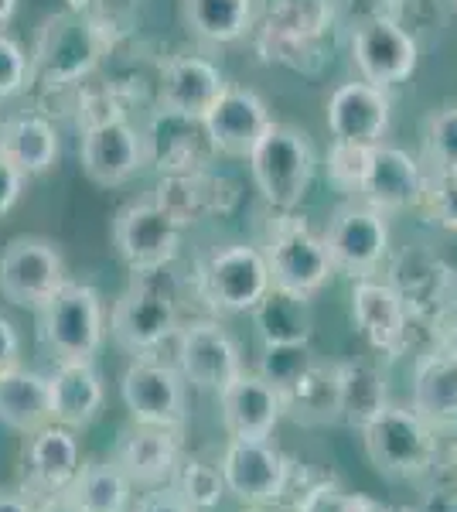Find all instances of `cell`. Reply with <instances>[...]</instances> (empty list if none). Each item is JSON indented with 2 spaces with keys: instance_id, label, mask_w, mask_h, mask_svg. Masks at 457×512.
Returning a JSON list of instances; mask_svg holds the SVG:
<instances>
[{
  "instance_id": "1",
  "label": "cell",
  "mask_w": 457,
  "mask_h": 512,
  "mask_svg": "<svg viewBox=\"0 0 457 512\" xmlns=\"http://www.w3.org/2000/svg\"><path fill=\"white\" fill-rule=\"evenodd\" d=\"M362 448L369 465L386 478L413 482L437 461V431L413 407H386L362 427Z\"/></svg>"
},
{
  "instance_id": "2",
  "label": "cell",
  "mask_w": 457,
  "mask_h": 512,
  "mask_svg": "<svg viewBox=\"0 0 457 512\" xmlns=\"http://www.w3.org/2000/svg\"><path fill=\"white\" fill-rule=\"evenodd\" d=\"M38 315V342L55 362H96L106 342L103 297L89 284H65Z\"/></svg>"
},
{
  "instance_id": "3",
  "label": "cell",
  "mask_w": 457,
  "mask_h": 512,
  "mask_svg": "<svg viewBox=\"0 0 457 512\" xmlns=\"http://www.w3.org/2000/svg\"><path fill=\"white\" fill-rule=\"evenodd\" d=\"M314 151L304 130L290 123H270L249 151V171L273 209H297L314 181Z\"/></svg>"
},
{
  "instance_id": "4",
  "label": "cell",
  "mask_w": 457,
  "mask_h": 512,
  "mask_svg": "<svg viewBox=\"0 0 457 512\" xmlns=\"http://www.w3.org/2000/svg\"><path fill=\"white\" fill-rule=\"evenodd\" d=\"M103 45L93 28V21L76 11H62L41 21L35 38V59H31V76L41 86H72L86 79L96 69Z\"/></svg>"
},
{
  "instance_id": "5",
  "label": "cell",
  "mask_w": 457,
  "mask_h": 512,
  "mask_svg": "<svg viewBox=\"0 0 457 512\" xmlns=\"http://www.w3.org/2000/svg\"><path fill=\"white\" fill-rule=\"evenodd\" d=\"M65 284V256L52 239L14 236L0 253V297L14 308H45Z\"/></svg>"
},
{
  "instance_id": "6",
  "label": "cell",
  "mask_w": 457,
  "mask_h": 512,
  "mask_svg": "<svg viewBox=\"0 0 457 512\" xmlns=\"http://www.w3.org/2000/svg\"><path fill=\"white\" fill-rule=\"evenodd\" d=\"M113 246L137 277H154L181 250V222L157 198L130 202L113 219Z\"/></svg>"
},
{
  "instance_id": "7",
  "label": "cell",
  "mask_w": 457,
  "mask_h": 512,
  "mask_svg": "<svg viewBox=\"0 0 457 512\" xmlns=\"http://www.w3.org/2000/svg\"><path fill=\"white\" fill-rule=\"evenodd\" d=\"M263 256H267L273 291L304 297V301H311L335 274L324 239L314 236L307 222L297 216H284L273 226L270 246Z\"/></svg>"
},
{
  "instance_id": "8",
  "label": "cell",
  "mask_w": 457,
  "mask_h": 512,
  "mask_svg": "<svg viewBox=\"0 0 457 512\" xmlns=\"http://www.w3.org/2000/svg\"><path fill=\"white\" fill-rule=\"evenodd\" d=\"M324 250L331 256V267L342 270L352 280L372 277L389 256V222L386 212L372 209L369 202H345L335 209L324 229Z\"/></svg>"
},
{
  "instance_id": "9",
  "label": "cell",
  "mask_w": 457,
  "mask_h": 512,
  "mask_svg": "<svg viewBox=\"0 0 457 512\" xmlns=\"http://www.w3.org/2000/svg\"><path fill=\"white\" fill-rule=\"evenodd\" d=\"M178 308L171 294L151 284V277H140L127 287L113 304L110 335L123 352L144 359L161 349L168 338L178 335Z\"/></svg>"
},
{
  "instance_id": "10",
  "label": "cell",
  "mask_w": 457,
  "mask_h": 512,
  "mask_svg": "<svg viewBox=\"0 0 457 512\" xmlns=\"http://www.w3.org/2000/svg\"><path fill=\"white\" fill-rule=\"evenodd\" d=\"M198 284H202V297L209 301V308L219 315H246L273 287L267 256L246 243L212 253Z\"/></svg>"
},
{
  "instance_id": "11",
  "label": "cell",
  "mask_w": 457,
  "mask_h": 512,
  "mask_svg": "<svg viewBox=\"0 0 457 512\" xmlns=\"http://www.w3.org/2000/svg\"><path fill=\"white\" fill-rule=\"evenodd\" d=\"M219 468L222 478H226V492L236 495L243 506L280 502L290 485V475H294V461L277 444H270V437H263V441L229 437Z\"/></svg>"
},
{
  "instance_id": "12",
  "label": "cell",
  "mask_w": 457,
  "mask_h": 512,
  "mask_svg": "<svg viewBox=\"0 0 457 512\" xmlns=\"http://www.w3.org/2000/svg\"><path fill=\"white\" fill-rule=\"evenodd\" d=\"M120 396L127 414L134 417V424L164 427V431H181L185 427V379H181L178 369L164 366L151 355L130 362L120 379Z\"/></svg>"
},
{
  "instance_id": "13",
  "label": "cell",
  "mask_w": 457,
  "mask_h": 512,
  "mask_svg": "<svg viewBox=\"0 0 457 512\" xmlns=\"http://www.w3.org/2000/svg\"><path fill=\"white\" fill-rule=\"evenodd\" d=\"M178 373L205 393H219L243 373V352L219 321H188L178 328Z\"/></svg>"
},
{
  "instance_id": "14",
  "label": "cell",
  "mask_w": 457,
  "mask_h": 512,
  "mask_svg": "<svg viewBox=\"0 0 457 512\" xmlns=\"http://www.w3.org/2000/svg\"><path fill=\"white\" fill-rule=\"evenodd\" d=\"M352 59L359 65L362 82L389 89L417 72V38L389 14H372L352 35Z\"/></svg>"
},
{
  "instance_id": "15",
  "label": "cell",
  "mask_w": 457,
  "mask_h": 512,
  "mask_svg": "<svg viewBox=\"0 0 457 512\" xmlns=\"http://www.w3.org/2000/svg\"><path fill=\"white\" fill-rule=\"evenodd\" d=\"M389 284L403 297L413 321H444L457 304V270L427 250H403L389 267Z\"/></svg>"
},
{
  "instance_id": "16",
  "label": "cell",
  "mask_w": 457,
  "mask_h": 512,
  "mask_svg": "<svg viewBox=\"0 0 457 512\" xmlns=\"http://www.w3.org/2000/svg\"><path fill=\"white\" fill-rule=\"evenodd\" d=\"M82 468V451L76 431L62 424H45L41 431L28 434L21 451V489L35 502L58 495L72 485Z\"/></svg>"
},
{
  "instance_id": "17",
  "label": "cell",
  "mask_w": 457,
  "mask_h": 512,
  "mask_svg": "<svg viewBox=\"0 0 457 512\" xmlns=\"http://www.w3.org/2000/svg\"><path fill=\"white\" fill-rule=\"evenodd\" d=\"M352 318L369 349L382 352L386 359H400L410 349V311L393 284H382L376 277L352 280Z\"/></svg>"
},
{
  "instance_id": "18",
  "label": "cell",
  "mask_w": 457,
  "mask_h": 512,
  "mask_svg": "<svg viewBox=\"0 0 457 512\" xmlns=\"http://www.w3.org/2000/svg\"><path fill=\"white\" fill-rule=\"evenodd\" d=\"M82 171L99 188H116L137 175L144 164V137L123 117L89 123L82 137Z\"/></svg>"
},
{
  "instance_id": "19",
  "label": "cell",
  "mask_w": 457,
  "mask_h": 512,
  "mask_svg": "<svg viewBox=\"0 0 457 512\" xmlns=\"http://www.w3.org/2000/svg\"><path fill=\"white\" fill-rule=\"evenodd\" d=\"M215 154L219 151L212 147L205 120L157 110L151 134L144 140V161L151 158L161 175H195L209 168Z\"/></svg>"
},
{
  "instance_id": "20",
  "label": "cell",
  "mask_w": 457,
  "mask_h": 512,
  "mask_svg": "<svg viewBox=\"0 0 457 512\" xmlns=\"http://www.w3.org/2000/svg\"><path fill=\"white\" fill-rule=\"evenodd\" d=\"M222 427L239 441H263L277 431L284 417V396L260 373H239L226 390H219Z\"/></svg>"
},
{
  "instance_id": "21",
  "label": "cell",
  "mask_w": 457,
  "mask_h": 512,
  "mask_svg": "<svg viewBox=\"0 0 457 512\" xmlns=\"http://www.w3.org/2000/svg\"><path fill=\"white\" fill-rule=\"evenodd\" d=\"M226 86L229 82L219 72V65H212L209 59H198V55H178V59L164 62L161 69L157 110L205 120L212 106L219 103V96L226 93Z\"/></svg>"
},
{
  "instance_id": "22",
  "label": "cell",
  "mask_w": 457,
  "mask_h": 512,
  "mask_svg": "<svg viewBox=\"0 0 457 512\" xmlns=\"http://www.w3.org/2000/svg\"><path fill=\"white\" fill-rule=\"evenodd\" d=\"M331 24L328 0H270L263 38L270 41V59L304 65V55L318 52V41Z\"/></svg>"
},
{
  "instance_id": "23",
  "label": "cell",
  "mask_w": 457,
  "mask_h": 512,
  "mask_svg": "<svg viewBox=\"0 0 457 512\" xmlns=\"http://www.w3.org/2000/svg\"><path fill=\"white\" fill-rule=\"evenodd\" d=\"M328 130L342 144L379 147L389 130V99L369 82H345L328 99Z\"/></svg>"
},
{
  "instance_id": "24",
  "label": "cell",
  "mask_w": 457,
  "mask_h": 512,
  "mask_svg": "<svg viewBox=\"0 0 457 512\" xmlns=\"http://www.w3.org/2000/svg\"><path fill=\"white\" fill-rule=\"evenodd\" d=\"M267 103L243 86H226V93L219 96V103L205 117V130L212 137V147L229 158H249V151L256 147V140L263 137V130L270 127Z\"/></svg>"
},
{
  "instance_id": "25",
  "label": "cell",
  "mask_w": 457,
  "mask_h": 512,
  "mask_svg": "<svg viewBox=\"0 0 457 512\" xmlns=\"http://www.w3.org/2000/svg\"><path fill=\"white\" fill-rule=\"evenodd\" d=\"M106 386L96 373L93 362H55L48 373V407L52 424H62L69 431H82L103 414Z\"/></svg>"
},
{
  "instance_id": "26",
  "label": "cell",
  "mask_w": 457,
  "mask_h": 512,
  "mask_svg": "<svg viewBox=\"0 0 457 512\" xmlns=\"http://www.w3.org/2000/svg\"><path fill=\"white\" fill-rule=\"evenodd\" d=\"M113 461L134 485H144V489L168 485L181 465L178 431L134 424V431H127L116 444Z\"/></svg>"
},
{
  "instance_id": "27",
  "label": "cell",
  "mask_w": 457,
  "mask_h": 512,
  "mask_svg": "<svg viewBox=\"0 0 457 512\" xmlns=\"http://www.w3.org/2000/svg\"><path fill=\"white\" fill-rule=\"evenodd\" d=\"M359 195L379 212L413 209V205H420L423 195L420 164L406 151H400V147H372V164Z\"/></svg>"
},
{
  "instance_id": "28",
  "label": "cell",
  "mask_w": 457,
  "mask_h": 512,
  "mask_svg": "<svg viewBox=\"0 0 457 512\" xmlns=\"http://www.w3.org/2000/svg\"><path fill=\"white\" fill-rule=\"evenodd\" d=\"M417 414L430 427L451 431L457 427V362L444 352L420 355L417 369H413V403Z\"/></svg>"
},
{
  "instance_id": "29",
  "label": "cell",
  "mask_w": 457,
  "mask_h": 512,
  "mask_svg": "<svg viewBox=\"0 0 457 512\" xmlns=\"http://www.w3.org/2000/svg\"><path fill=\"white\" fill-rule=\"evenodd\" d=\"M0 424L18 434H35L52 424L48 407V376L38 369H24L21 362L0 373Z\"/></svg>"
},
{
  "instance_id": "30",
  "label": "cell",
  "mask_w": 457,
  "mask_h": 512,
  "mask_svg": "<svg viewBox=\"0 0 457 512\" xmlns=\"http://www.w3.org/2000/svg\"><path fill=\"white\" fill-rule=\"evenodd\" d=\"M157 202L185 226V222H198L212 212L232 209L236 192L229 181L212 178L209 171H195V175H164L157 185Z\"/></svg>"
},
{
  "instance_id": "31",
  "label": "cell",
  "mask_w": 457,
  "mask_h": 512,
  "mask_svg": "<svg viewBox=\"0 0 457 512\" xmlns=\"http://www.w3.org/2000/svg\"><path fill=\"white\" fill-rule=\"evenodd\" d=\"M0 154L24 178H38L58 161V134L45 117H14L0 123Z\"/></svg>"
},
{
  "instance_id": "32",
  "label": "cell",
  "mask_w": 457,
  "mask_h": 512,
  "mask_svg": "<svg viewBox=\"0 0 457 512\" xmlns=\"http://www.w3.org/2000/svg\"><path fill=\"white\" fill-rule=\"evenodd\" d=\"M335 379H338V420L355 427V431H362L389 403L386 376L372 362L362 359L335 362Z\"/></svg>"
},
{
  "instance_id": "33",
  "label": "cell",
  "mask_w": 457,
  "mask_h": 512,
  "mask_svg": "<svg viewBox=\"0 0 457 512\" xmlns=\"http://www.w3.org/2000/svg\"><path fill=\"white\" fill-rule=\"evenodd\" d=\"M65 492L82 512H130L134 506V482L113 458L82 465Z\"/></svg>"
},
{
  "instance_id": "34",
  "label": "cell",
  "mask_w": 457,
  "mask_h": 512,
  "mask_svg": "<svg viewBox=\"0 0 457 512\" xmlns=\"http://www.w3.org/2000/svg\"><path fill=\"white\" fill-rule=\"evenodd\" d=\"M181 18L205 45H229L253 24V0H181Z\"/></svg>"
},
{
  "instance_id": "35",
  "label": "cell",
  "mask_w": 457,
  "mask_h": 512,
  "mask_svg": "<svg viewBox=\"0 0 457 512\" xmlns=\"http://www.w3.org/2000/svg\"><path fill=\"white\" fill-rule=\"evenodd\" d=\"M284 414L301 424H338L335 362H311V369L284 393Z\"/></svg>"
},
{
  "instance_id": "36",
  "label": "cell",
  "mask_w": 457,
  "mask_h": 512,
  "mask_svg": "<svg viewBox=\"0 0 457 512\" xmlns=\"http://www.w3.org/2000/svg\"><path fill=\"white\" fill-rule=\"evenodd\" d=\"M256 328H260L263 345H294V342H311L314 318H311V301L284 291H273L263 297L253 308Z\"/></svg>"
},
{
  "instance_id": "37",
  "label": "cell",
  "mask_w": 457,
  "mask_h": 512,
  "mask_svg": "<svg viewBox=\"0 0 457 512\" xmlns=\"http://www.w3.org/2000/svg\"><path fill=\"white\" fill-rule=\"evenodd\" d=\"M171 485L185 495V499L198 512L215 509L222 502V495H226V478H222V468L212 465V461H202V458H181V465H178V472H174Z\"/></svg>"
},
{
  "instance_id": "38",
  "label": "cell",
  "mask_w": 457,
  "mask_h": 512,
  "mask_svg": "<svg viewBox=\"0 0 457 512\" xmlns=\"http://www.w3.org/2000/svg\"><path fill=\"white\" fill-rule=\"evenodd\" d=\"M318 355L311 352L307 342H294V345H263V359H260V376L267 379L270 386H277V393L284 396L290 386L301 379L311 362Z\"/></svg>"
},
{
  "instance_id": "39",
  "label": "cell",
  "mask_w": 457,
  "mask_h": 512,
  "mask_svg": "<svg viewBox=\"0 0 457 512\" xmlns=\"http://www.w3.org/2000/svg\"><path fill=\"white\" fill-rule=\"evenodd\" d=\"M420 209L434 226L457 233V171H430V175H423Z\"/></svg>"
},
{
  "instance_id": "40",
  "label": "cell",
  "mask_w": 457,
  "mask_h": 512,
  "mask_svg": "<svg viewBox=\"0 0 457 512\" xmlns=\"http://www.w3.org/2000/svg\"><path fill=\"white\" fill-rule=\"evenodd\" d=\"M427 161L434 171H457V103L430 113L427 120Z\"/></svg>"
},
{
  "instance_id": "41",
  "label": "cell",
  "mask_w": 457,
  "mask_h": 512,
  "mask_svg": "<svg viewBox=\"0 0 457 512\" xmlns=\"http://www.w3.org/2000/svg\"><path fill=\"white\" fill-rule=\"evenodd\" d=\"M369 164H372V147L335 140L328 151V181L335 188H342V192H362Z\"/></svg>"
},
{
  "instance_id": "42",
  "label": "cell",
  "mask_w": 457,
  "mask_h": 512,
  "mask_svg": "<svg viewBox=\"0 0 457 512\" xmlns=\"http://www.w3.org/2000/svg\"><path fill=\"white\" fill-rule=\"evenodd\" d=\"M31 79V62L11 35L0 31V99L18 96Z\"/></svg>"
},
{
  "instance_id": "43",
  "label": "cell",
  "mask_w": 457,
  "mask_h": 512,
  "mask_svg": "<svg viewBox=\"0 0 457 512\" xmlns=\"http://www.w3.org/2000/svg\"><path fill=\"white\" fill-rule=\"evenodd\" d=\"M130 512H198V509L168 482V485H154L151 492L140 495L134 506H130Z\"/></svg>"
},
{
  "instance_id": "44",
  "label": "cell",
  "mask_w": 457,
  "mask_h": 512,
  "mask_svg": "<svg viewBox=\"0 0 457 512\" xmlns=\"http://www.w3.org/2000/svg\"><path fill=\"white\" fill-rule=\"evenodd\" d=\"M21 188H24V175L4 158V154H0V219H4L14 205H18Z\"/></svg>"
},
{
  "instance_id": "45",
  "label": "cell",
  "mask_w": 457,
  "mask_h": 512,
  "mask_svg": "<svg viewBox=\"0 0 457 512\" xmlns=\"http://www.w3.org/2000/svg\"><path fill=\"white\" fill-rule=\"evenodd\" d=\"M21 362V335L11 318L0 315V373Z\"/></svg>"
},
{
  "instance_id": "46",
  "label": "cell",
  "mask_w": 457,
  "mask_h": 512,
  "mask_svg": "<svg viewBox=\"0 0 457 512\" xmlns=\"http://www.w3.org/2000/svg\"><path fill=\"white\" fill-rule=\"evenodd\" d=\"M38 502L24 489H0V512H35Z\"/></svg>"
},
{
  "instance_id": "47",
  "label": "cell",
  "mask_w": 457,
  "mask_h": 512,
  "mask_svg": "<svg viewBox=\"0 0 457 512\" xmlns=\"http://www.w3.org/2000/svg\"><path fill=\"white\" fill-rule=\"evenodd\" d=\"M35 512H82L76 502L69 499V492H58V495H48V499H41Z\"/></svg>"
},
{
  "instance_id": "48",
  "label": "cell",
  "mask_w": 457,
  "mask_h": 512,
  "mask_svg": "<svg viewBox=\"0 0 457 512\" xmlns=\"http://www.w3.org/2000/svg\"><path fill=\"white\" fill-rule=\"evenodd\" d=\"M440 352L451 355V359L457 362V321H451V325H447V332L440 335Z\"/></svg>"
},
{
  "instance_id": "49",
  "label": "cell",
  "mask_w": 457,
  "mask_h": 512,
  "mask_svg": "<svg viewBox=\"0 0 457 512\" xmlns=\"http://www.w3.org/2000/svg\"><path fill=\"white\" fill-rule=\"evenodd\" d=\"M14 11H18V0H0V28L14 18Z\"/></svg>"
},
{
  "instance_id": "50",
  "label": "cell",
  "mask_w": 457,
  "mask_h": 512,
  "mask_svg": "<svg viewBox=\"0 0 457 512\" xmlns=\"http://www.w3.org/2000/svg\"><path fill=\"white\" fill-rule=\"evenodd\" d=\"M243 512H273L270 506H246Z\"/></svg>"
},
{
  "instance_id": "51",
  "label": "cell",
  "mask_w": 457,
  "mask_h": 512,
  "mask_svg": "<svg viewBox=\"0 0 457 512\" xmlns=\"http://www.w3.org/2000/svg\"><path fill=\"white\" fill-rule=\"evenodd\" d=\"M454 4H457V0H454Z\"/></svg>"
}]
</instances>
